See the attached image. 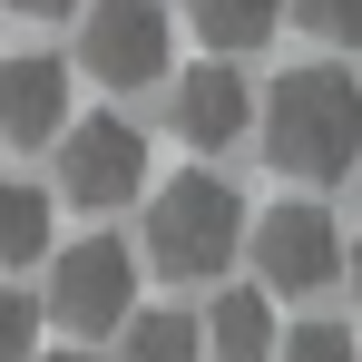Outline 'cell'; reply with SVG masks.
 <instances>
[{"label": "cell", "instance_id": "obj_16", "mask_svg": "<svg viewBox=\"0 0 362 362\" xmlns=\"http://www.w3.org/2000/svg\"><path fill=\"white\" fill-rule=\"evenodd\" d=\"M0 10H20V20H78V0H0Z\"/></svg>", "mask_w": 362, "mask_h": 362}, {"label": "cell", "instance_id": "obj_6", "mask_svg": "<svg viewBox=\"0 0 362 362\" xmlns=\"http://www.w3.org/2000/svg\"><path fill=\"white\" fill-rule=\"evenodd\" d=\"M245 255H255V274H264L274 294H323V284H343V226H333V206H313V196L264 206V216L245 226Z\"/></svg>", "mask_w": 362, "mask_h": 362}, {"label": "cell", "instance_id": "obj_18", "mask_svg": "<svg viewBox=\"0 0 362 362\" xmlns=\"http://www.w3.org/2000/svg\"><path fill=\"white\" fill-rule=\"evenodd\" d=\"M30 362H98V353H78V343H69V353H30Z\"/></svg>", "mask_w": 362, "mask_h": 362}, {"label": "cell", "instance_id": "obj_17", "mask_svg": "<svg viewBox=\"0 0 362 362\" xmlns=\"http://www.w3.org/2000/svg\"><path fill=\"white\" fill-rule=\"evenodd\" d=\"M343 274H353V303H362V235L343 245Z\"/></svg>", "mask_w": 362, "mask_h": 362}, {"label": "cell", "instance_id": "obj_1", "mask_svg": "<svg viewBox=\"0 0 362 362\" xmlns=\"http://www.w3.org/2000/svg\"><path fill=\"white\" fill-rule=\"evenodd\" d=\"M255 137H264L274 177H294V186L353 177L362 167V88H353V69H333V59L284 69V78L255 98Z\"/></svg>", "mask_w": 362, "mask_h": 362}, {"label": "cell", "instance_id": "obj_15", "mask_svg": "<svg viewBox=\"0 0 362 362\" xmlns=\"http://www.w3.org/2000/svg\"><path fill=\"white\" fill-rule=\"evenodd\" d=\"M40 353V294L0 284V362H30Z\"/></svg>", "mask_w": 362, "mask_h": 362}, {"label": "cell", "instance_id": "obj_7", "mask_svg": "<svg viewBox=\"0 0 362 362\" xmlns=\"http://www.w3.org/2000/svg\"><path fill=\"white\" fill-rule=\"evenodd\" d=\"M167 127H177L196 157L255 137V88H245L235 59H196V69H167Z\"/></svg>", "mask_w": 362, "mask_h": 362}, {"label": "cell", "instance_id": "obj_2", "mask_svg": "<svg viewBox=\"0 0 362 362\" xmlns=\"http://www.w3.org/2000/svg\"><path fill=\"white\" fill-rule=\"evenodd\" d=\"M235 255H245V196L216 167H186L147 196V264L167 284H216Z\"/></svg>", "mask_w": 362, "mask_h": 362}, {"label": "cell", "instance_id": "obj_14", "mask_svg": "<svg viewBox=\"0 0 362 362\" xmlns=\"http://www.w3.org/2000/svg\"><path fill=\"white\" fill-rule=\"evenodd\" d=\"M274 362H362V353H353V323H294Z\"/></svg>", "mask_w": 362, "mask_h": 362}, {"label": "cell", "instance_id": "obj_3", "mask_svg": "<svg viewBox=\"0 0 362 362\" xmlns=\"http://www.w3.org/2000/svg\"><path fill=\"white\" fill-rule=\"evenodd\" d=\"M167 49H177V20L157 0H78V69L108 88V98H137L167 78Z\"/></svg>", "mask_w": 362, "mask_h": 362}, {"label": "cell", "instance_id": "obj_12", "mask_svg": "<svg viewBox=\"0 0 362 362\" xmlns=\"http://www.w3.org/2000/svg\"><path fill=\"white\" fill-rule=\"evenodd\" d=\"M49 255V206H40V186L0 177V264H40Z\"/></svg>", "mask_w": 362, "mask_h": 362}, {"label": "cell", "instance_id": "obj_13", "mask_svg": "<svg viewBox=\"0 0 362 362\" xmlns=\"http://www.w3.org/2000/svg\"><path fill=\"white\" fill-rule=\"evenodd\" d=\"M284 20L313 30L323 49H353V40H362V0H284Z\"/></svg>", "mask_w": 362, "mask_h": 362}, {"label": "cell", "instance_id": "obj_10", "mask_svg": "<svg viewBox=\"0 0 362 362\" xmlns=\"http://www.w3.org/2000/svg\"><path fill=\"white\" fill-rule=\"evenodd\" d=\"M118 362H206V333H196V313H127L118 323Z\"/></svg>", "mask_w": 362, "mask_h": 362}, {"label": "cell", "instance_id": "obj_8", "mask_svg": "<svg viewBox=\"0 0 362 362\" xmlns=\"http://www.w3.org/2000/svg\"><path fill=\"white\" fill-rule=\"evenodd\" d=\"M59 127H69V59H49V49L0 59V137L10 147H49Z\"/></svg>", "mask_w": 362, "mask_h": 362}, {"label": "cell", "instance_id": "obj_4", "mask_svg": "<svg viewBox=\"0 0 362 362\" xmlns=\"http://www.w3.org/2000/svg\"><path fill=\"white\" fill-rule=\"evenodd\" d=\"M40 313L59 333H118L137 313V255L118 235H78L49 255V284H40Z\"/></svg>", "mask_w": 362, "mask_h": 362}, {"label": "cell", "instance_id": "obj_5", "mask_svg": "<svg viewBox=\"0 0 362 362\" xmlns=\"http://www.w3.org/2000/svg\"><path fill=\"white\" fill-rule=\"evenodd\" d=\"M49 147H59V196L69 206L118 216V206L147 196V127H127V118H69Z\"/></svg>", "mask_w": 362, "mask_h": 362}, {"label": "cell", "instance_id": "obj_9", "mask_svg": "<svg viewBox=\"0 0 362 362\" xmlns=\"http://www.w3.org/2000/svg\"><path fill=\"white\" fill-rule=\"evenodd\" d=\"M196 333H206V362H274V303H264V284H226Z\"/></svg>", "mask_w": 362, "mask_h": 362}, {"label": "cell", "instance_id": "obj_11", "mask_svg": "<svg viewBox=\"0 0 362 362\" xmlns=\"http://www.w3.org/2000/svg\"><path fill=\"white\" fill-rule=\"evenodd\" d=\"M186 20H196V40L206 49H255L274 20H284V0H177Z\"/></svg>", "mask_w": 362, "mask_h": 362}]
</instances>
